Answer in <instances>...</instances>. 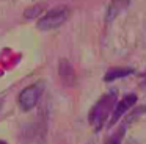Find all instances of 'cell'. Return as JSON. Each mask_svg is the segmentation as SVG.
<instances>
[{
	"instance_id": "cell-1",
	"label": "cell",
	"mask_w": 146,
	"mask_h": 144,
	"mask_svg": "<svg viewBox=\"0 0 146 144\" xmlns=\"http://www.w3.org/2000/svg\"><path fill=\"white\" fill-rule=\"evenodd\" d=\"M115 105H116V91H110V92L104 94L96 102V105L91 108L88 116V121L94 127V130H101L104 127L108 116H111V113H113Z\"/></svg>"
},
{
	"instance_id": "cell-2",
	"label": "cell",
	"mask_w": 146,
	"mask_h": 144,
	"mask_svg": "<svg viewBox=\"0 0 146 144\" xmlns=\"http://www.w3.org/2000/svg\"><path fill=\"white\" fill-rule=\"evenodd\" d=\"M71 16V9L68 6H57V8L47 11L42 17L38 19V28L39 30H52L58 28L68 20Z\"/></svg>"
},
{
	"instance_id": "cell-3",
	"label": "cell",
	"mask_w": 146,
	"mask_h": 144,
	"mask_svg": "<svg viewBox=\"0 0 146 144\" xmlns=\"http://www.w3.org/2000/svg\"><path fill=\"white\" fill-rule=\"evenodd\" d=\"M42 91H44L42 83H35V85H32V86H29V88L21 91L19 97H17L21 110H22V111H30V110L35 108V106L38 105L41 96H42Z\"/></svg>"
},
{
	"instance_id": "cell-4",
	"label": "cell",
	"mask_w": 146,
	"mask_h": 144,
	"mask_svg": "<svg viewBox=\"0 0 146 144\" xmlns=\"http://www.w3.org/2000/svg\"><path fill=\"white\" fill-rule=\"evenodd\" d=\"M135 102H137V94H133V92L126 94V96H124L123 99L115 105L113 113H111V119H110V122H108V125H115V124H116V122L119 121L124 114H126L127 110H130L133 105H135Z\"/></svg>"
},
{
	"instance_id": "cell-5",
	"label": "cell",
	"mask_w": 146,
	"mask_h": 144,
	"mask_svg": "<svg viewBox=\"0 0 146 144\" xmlns=\"http://www.w3.org/2000/svg\"><path fill=\"white\" fill-rule=\"evenodd\" d=\"M130 0H111L110 5H108L107 8V14H105V22L107 24H110V22H113L115 19L118 17V16L121 14V13L124 11V9L129 6Z\"/></svg>"
},
{
	"instance_id": "cell-6",
	"label": "cell",
	"mask_w": 146,
	"mask_h": 144,
	"mask_svg": "<svg viewBox=\"0 0 146 144\" xmlns=\"http://www.w3.org/2000/svg\"><path fill=\"white\" fill-rule=\"evenodd\" d=\"M58 72L63 80L64 85H72L76 80V72H74L72 66L69 64L68 59H60V66H58Z\"/></svg>"
},
{
	"instance_id": "cell-7",
	"label": "cell",
	"mask_w": 146,
	"mask_h": 144,
	"mask_svg": "<svg viewBox=\"0 0 146 144\" xmlns=\"http://www.w3.org/2000/svg\"><path fill=\"white\" fill-rule=\"evenodd\" d=\"M130 74H133L132 67H111L105 72L104 80L105 81H113V80H118V78H124Z\"/></svg>"
},
{
	"instance_id": "cell-8",
	"label": "cell",
	"mask_w": 146,
	"mask_h": 144,
	"mask_svg": "<svg viewBox=\"0 0 146 144\" xmlns=\"http://www.w3.org/2000/svg\"><path fill=\"white\" fill-rule=\"evenodd\" d=\"M124 133H126V125H123V127L118 128V130L115 131V133L111 135L107 141H105V144H121V143H123Z\"/></svg>"
},
{
	"instance_id": "cell-9",
	"label": "cell",
	"mask_w": 146,
	"mask_h": 144,
	"mask_svg": "<svg viewBox=\"0 0 146 144\" xmlns=\"http://www.w3.org/2000/svg\"><path fill=\"white\" fill-rule=\"evenodd\" d=\"M0 144H7V143H5V141H0Z\"/></svg>"
},
{
	"instance_id": "cell-10",
	"label": "cell",
	"mask_w": 146,
	"mask_h": 144,
	"mask_svg": "<svg viewBox=\"0 0 146 144\" xmlns=\"http://www.w3.org/2000/svg\"><path fill=\"white\" fill-rule=\"evenodd\" d=\"M0 108H2V100H0Z\"/></svg>"
}]
</instances>
